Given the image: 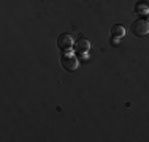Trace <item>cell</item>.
<instances>
[{"label":"cell","mask_w":149,"mask_h":142,"mask_svg":"<svg viewBox=\"0 0 149 142\" xmlns=\"http://www.w3.org/2000/svg\"><path fill=\"white\" fill-rule=\"evenodd\" d=\"M60 63H62V66H63V70L65 71H74L79 66V62H78V59L74 57L73 54H63L62 55V59H60Z\"/></svg>","instance_id":"obj_3"},{"label":"cell","mask_w":149,"mask_h":142,"mask_svg":"<svg viewBox=\"0 0 149 142\" xmlns=\"http://www.w3.org/2000/svg\"><path fill=\"white\" fill-rule=\"evenodd\" d=\"M57 46H59L60 51H62V54H72L73 46H74L73 37H72V35H68V33L60 35V37L57 38Z\"/></svg>","instance_id":"obj_1"},{"label":"cell","mask_w":149,"mask_h":142,"mask_svg":"<svg viewBox=\"0 0 149 142\" xmlns=\"http://www.w3.org/2000/svg\"><path fill=\"white\" fill-rule=\"evenodd\" d=\"M89 49H91V43L87 40H78L76 43H74V51H76L79 55H87Z\"/></svg>","instance_id":"obj_4"},{"label":"cell","mask_w":149,"mask_h":142,"mask_svg":"<svg viewBox=\"0 0 149 142\" xmlns=\"http://www.w3.org/2000/svg\"><path fill=\"white\" fill-rule=\"evenodd\" d=\"M132 33L136 37H146L149 33V22L146 19H136L132 24Z\"/></svg>","instance_id":"obj_2"},{"label":"cell","mask_w":149,"mask_h":142,"mask_svg":"<svg viewBox=\"0 0 149 142\" xmlns=\"http://www.w3.org/2000/svg\"><path fill=\"white\" fill-rule=\"evenodd\" d=\"M135 11H136L138 16H141V19L149 17V5L146 2H140V3H136V6H135Z\"/></svg>","instance_id":"obj_5"},{"label":"cell","mask_w":149,"mask_h":142,"mask_svg":"<svg viewBox=\"0 0 149 142\" xmlns=\"http://www.w3.org/2000/svg\"><path fill=\"white\" fill-rule=\"evenodd\" d=\"M111 37L114 38V40H122V38L125 37V28H124V26L116 24V26L111 28Z\"/></svg>","instance_id":"obj_6"}]
</instances>
